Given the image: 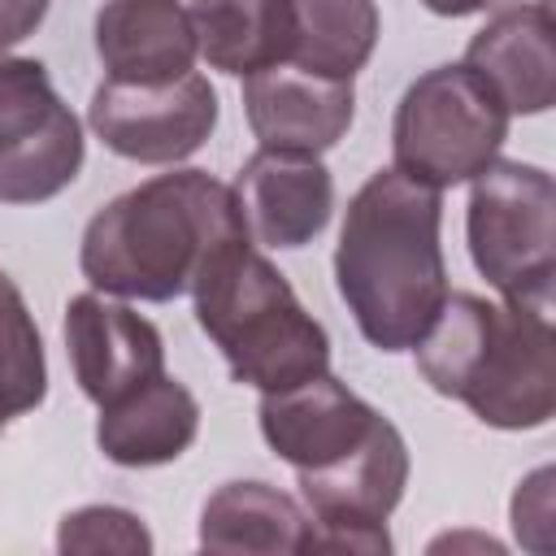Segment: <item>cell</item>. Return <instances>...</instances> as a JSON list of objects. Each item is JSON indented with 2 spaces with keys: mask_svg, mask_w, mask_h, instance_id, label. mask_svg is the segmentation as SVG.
<instances>
[{
  "mask_svg": "<svg viewBox=\"0 0 556 556\" xmlns=\"http://www.w3.org/2000/svg\"><path fill=\"white\" fill-rule=\"evenodd\" d=\"M443 200L434 187L378 169L343 213L334 248V287L378 352H408L447 300L439 243Z\"/></svg>",
  "mask_w": 556,
  "mask_h": 556,
  "instance_id": "6da1fadb",
  "label": "cell"
},
{
  "mask_svg": "<svg viewBox=\"0 0 556 556\" xmlns=\"http://www.w3.org/2000/svg\"><path fill=\"white\" fill-rule=\"evenodd\" d=\"M235 235H248L235 191L204 169H174L122 191L87 222L78 269L104 295L165 304L187 295Z\"/></svg>",
  "mask_w": 556,
  "mask_h": 556,
  "instance_id": "7a4b0ae2",
  "label": "cell"
},
{
  "mask_svg": "<svg viewBox=\"0 0 556 556\" xmlns=\"http://www.w3.org/2000/svg\"><path fill=\"white\" fill-rule=\"evenodd\" d=\"M552 321L526 304L447 295L430 330L413 343L421 378L460 400L495 430H539L556 413Z\"/></svg>",
  "mask_w": 556,
  "mask_h": 556,
  "instance_id": "3957f363",
  "label": "cell"
},
{
  "mask_svg": "<svg viewBox=\"0 0 556 556\" xmlns=\"http://www.w3.org/2000/svg\"><path fill=\"white\" fill-rule=\"evenodd\" d=\"M195 321L217 343L235 382L282 391L330 369L326 326L248 235L226 239L191 282Z\"/></svg>",
  "mask_w": 556,
  "mask_h": 556,
  "instance_id": "277c9868",
  "label": "cell"
},
{
  "mask_svg": "<svg viewBox=\"0 0 556 556\" xmlns=\"http://www.w3.org/2000/svg\"><path fill=\"white\" fill-rule=\"evenodd\" d=\"M504 100L460 61L434 65L395 104L391 161L400 174L443 191L478 178L508 139Z\"/></svg>",
  "mask_w": 556,
  "mask_h": 556,
  "instance_id": "5b68a950",
  "label": "cell"
},
{
  "mask_svg": "<svg viewBox=\"0 0 556 556\" xmlns=\"http://www.w3.org/2000/svg\"><path fill=\"white\" fill-rule=\"evenodd\" d=\"M469 256L478 274L508 300L547 313L556 278V187L552 174L526 161H491L469 178Z\"/></svg>",
  "mask_w": 556,
  "mask_h": 556,
  "instance_id": "8992f818",
  "label": "cell"
},
{
  "mask_svg": "<svg viewBox=\"0 0 556 556\" xmlns=\"http://www.w3.org/2000/svg\"><path fill=\"white\" fill-rule=\"evenodd\" d=\"M83 126L48 65L0 52V204H43L83 169Z\"/></svg>",
  "mask_w": 556,
  "mask_h": 556,
  "instance_id": "52a82bcc",
  "label": "cell"
},
{
  "mask_svg": "<svg viewBox=\"0 0 556 556\" xmlns=\"http://www.w3.org/2000/svg\"><path fill=\"white\" fill-rule=\"evenodd\" d=\"M313 521V547L330 552H391L387 517L408 486V443L378 417V426L339 460L295 469Z\"/></svg>",
  "mask_w": 556,
  "mask_h": 556,
  "instance_id": "ba28073f",
  "label": "cell"
},
{
  "mask_svg": "<svg viewBox=\"0 0 556 556\" xmlns=\"http://www.w3.org/2000/svg\"><path fill=\"white\" fill-rule=\"evenodd\" d=\"M96 139L139 165H174L204 148L217 126V91L204 74L169 83H113L104 78L87 104Z\"/></svg>",
  "mask_w": 556,
  "mask_h": 556,
  "instance_id": "9c48e42d",
  "label": "cell"
},
{
  "mask_svg": "<svg viewBox=\"0 0 556 556\" xmlns=\"http://www.w3.org/2000/svg\"><path fill=\"white\" fill-rule=\"evenodd\" d=\"M65 348L83 395L104 408L165 369L161 330L130 304L83 291L65 304Z\"/></svg>",
  "mask_w": 556,
  "mask_h": 556,
  "instance_id": "30bf717a",
  "label": "cell"
},
{
  "mask_svg": "<svg viewBox=\"0 0 556 556\" xmlns=\"http://www.w3.org/2000/svg\"><path fill=\"white\" fill-rule=\"evenodd\" d=\"M256 417L278 460H287L291 469H321L348 456L378 426L382 413L326 369L295 387L261 391Z\"/></svg>",
  "mask_w": 556,
  "mask_h": 556,
  "instance_id": "8fae6325",
  "label": "cell"
},
{
  "mask_svg": "<svg viewBox=\"0 0 556 556\" xmlns=\"http://www.w3.org/2000/svg\"><path fill=\"white\" fill-rule=\"evenodd\" d=\"M243 113L261 148L321 156L356 113L352 78H317L295 65H269L243 78Z\"/></svg>",
  "mask_w": 556,
  "mask_h": 556,
  "instance_id": "7c38bea8",
  "label": "cell"
},
{
  "mask_svg": "<svg viewBox=\"0 0 556 556\" xmlns=\"http://www.w3.org/2000/svg\"><path fill=\"white\" fill-rule=\"evenodd\" d=\"M235 204L248 239L265 248L313 243L334 213V178L317 156L261 148L235 178Z\"/></svg>",
  "mask_w": 556,
  "mask_h": 556,
  "instance_id": "4fadbf2b",
  "label": "cell"
},
{
  "mask_svg": "<svg viewBox=\"0 0 556 556\" xmlns=\"http://www.w3.org/2000/svg\"><path fill=\"white\" fill-rule=\"evenodd\" d=\"M465 65L504 100L508 113H547L556 100L552 13L543 0L500 9L465 48Z\"/></svg>",
  "mask_w": 556,
  "mask_h": 556,
  "instance_id": "5bb4252c",
  "label": "cell"
},
{
  "mask_svg": "<svg viewBox=\"0 0 556 556\" xmlns=\"http://www.w3.org/2000/svg\"><path fill=\"white\" fill-rule=\"evenodd\" d=\"M200 434V404L195 395L169 378L165 369L113 404L100 408L96 443L122 469H152L178 460Z\"/></svg>",
  "mask_w": 556,
  "mask_h": 556,
  "instance_id": "9a60e30c",
  "label": "cell"
},
{
  "mask_svg": "<svg viewBox=\"0 0 556 556\" xmlns=\"http://www.w3.org/2000/svg\"><path fill=\"white\" fill-rule=\"evenodd\" d=\"M96 52L113 83H169L195 65V30L178 0H109L96 13Z\"/></svg>",
  "mask_w": 556,
  "mask_h": 556,
  "instance_id": "2e32d148",
  "label": "cell"
},
{
  "mask_svg": "<svg viewBox=\"0 0 556 556\" xmlns=\"http://www.w3.org/2000/svg\"><path fill=\"white\" fill-rule=\"evenodd\" d=\"M204 552H313L308 513L269 482H222L200 513Z\"/></svg>",
  "mask_w": 556,
  "mask_h": 556,
  "instance_id": "e0dca14e",
  "label": "cell"
},
{
  "mask_svg": "<svg viewBox=\"0 0 556 556\" xmlns=\"http://www.w3.org/2000/svg\"><path fill=\"white\" fill-rule=\"evenodd\" d=\"M287 56L317 78H356L378 43V4L374 0H282Z\"/></svg>",
  "mask_w": 556,
  "mask_h": 556,
  "instance_id": "ac0fdd59",
  "label": "cell"
},
{
  "mask_svg": "<svg viewBox=\"0 0 556 556\" xmlns=\"http://www.w3.org/2000/svg\"><path fill=\"white\" fill-rule=\"evenodd\" d=\"M195 52L222 74H256L282 65L287 26L282 0H191L187 4Z\"/></svg>",
  "mask_w": 556,
  "mask_h": 556,
  "instance_id": "d6986e66",
  "label": "cell"
},
{
  "mask_svg": "<svg viewBox=\"0 0 556 556\" xmlns=\"http://www.w3.org/2000/svg\"><path fill=\"white\" fill-rule=\"evenodd\" d=\"M48 395V361L39 326L17 291V282L0 269V434Z\"/></svg>",
  "mask_w": 556,
  "mask_h": 556,
  "instance_id": "ffe728a7",
  "label": "cell"
},
{
  "mask_svg": "<svg viewBox=\"0 0 556 556\" xmlns=\"http://www.w3.org/2000/svg\"><path fill=\"white\" fill-rule=\"evenodd\" d=\"M56 547L61 552H152V534L139 526L135 513L113 504H91L61 517Z\"/></svg>",
  "mask_w": 556,
  "mask_h": 556,
  "instance_id": "44dd1931",
  "label": "cell"
},
{
  "mask_svg": "<svg viewBox=\"0 0 556 556\" xmlns=\"http://www.w3.org/2000/svg\"><path fill=\"white\" fill-rule=\"evenodd\" d=\"M52 0H0V52L39 30Z\"/></svg>",
  "mask_w": 556,
  "mask_h": 556,
  "instance_id": "7402d4cb",
  "label": "cell"
},
{
  "mask_svg": "<svg viewBox=\"0 0 556 556\" xmlns=\"http://www.w3.org/2000/svg\"><path fill=\"white\" fill-rule=\"evenodd\" d=\"M430 13L439 17H469V13H486V9H504L508 0H421Z\"/></svg>",
  "mask_w": 556,
  "mask_h": 556,
  "instance_id": "603a6c76",
  "label": "cell"
}]
</instances>
